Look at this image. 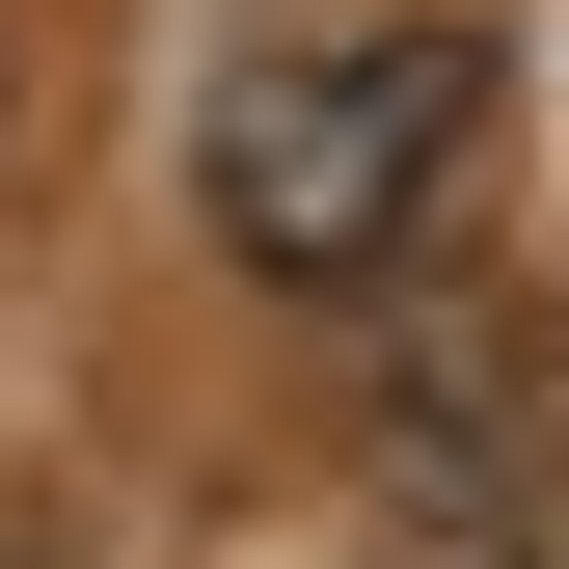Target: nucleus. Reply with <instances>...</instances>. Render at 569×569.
Returning a JSON list of instances; mask_svg holds the SVG:
<instances>
[{
    "label": "nucleus",
    "instance_id": "1",
    "mask_svg": "<svg viewBox=\"0 0 569 569\" xmlns=\"http://www.w3.org/2000/svg\"><path fill=\"white\" fill-rule=\"evenodd\" d=\"M488 109H516V82H488L461 0H407V28H299V54H244V82H218L190 190H218V244L271 271V299H380V271H435Z\"/></svg>",
    "mask_w": 569,
    "mask_h": 569
}]
</instances>
